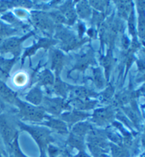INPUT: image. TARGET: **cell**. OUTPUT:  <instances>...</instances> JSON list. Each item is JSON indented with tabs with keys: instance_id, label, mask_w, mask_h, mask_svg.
I'll return each mask as SVG.
<instances>
[{
	"instance_id": "35",
	"label": "cell",
	"mask_w": 145,
	"mask_h": 157,
	"mask_svg": "<svg viewBox=\"0 0 145 157\" xmlns=\"http://www.w3.org/2000/svg\"><path fill=\"white\" fill-rule=\"evenodd\" d=\"M113 94V90L111 86H110L109 88H108V89L104 91V93L103 94L102 99L104 101H109L112 97Z\"/></svg>"
},
{
	"instance_id": "36",
	"label": "cell",
	"mask_w": 145,
	"mask_h": 157,
	"mask_svg": "<svg viewBox=\"0 0 145 157\" xmlns=\"http://www.w3.org/2000/svg\"><path fill=\"white\" fill-rule=\"evenodd\" d=\"M84 26L82 24H80L79 25V38H82V36L84 33Z\"/></svg>"
},
{
	"instance_id": "39",
	"label": "cell",
	"mask_w": 145,
	"mask_h": 157,
	"mask_svg": "<svg viewBox=\"0 0 145 157\" xmlns=\"http://www.w3.org/2000/svg\"><path fill=\"white\" fill-rule=\"evenodd\" d=\"M98 157H109V156H108L107 155H105V154H101V155Z\"/></svg>"
},
{
	"instance_id": "12",
	"label": "cell",
	"mask_w": 145,
	"mask_h": 157,
	"mask_svg": "<svg viewBox=\"0 0 145 157\" xmlns=\"http://www.w3.org/2000/svg\"><path fill=\"white\" fill-rule=\"evenodd\" d=\"M68 92L70 93L72 98L82 100H89V98L98 96L93 91L84 86H71L70 85H68Z\"/></svg>"
},
{
	"instance_id": "34",
	"label": "cell",
	"mask_w": 145,
	"mask_h": 157,
	"mask_svg": "<svg viewBox=\"0 0 145 157\" xmlns=\"http://www.w3.org/2000/svg\"><path fill=\"white\" fill-rule=\"evenodd\" d=\"M113 154L115 157H123L126 155V151L123 148L115 147L112 149Z\"/></svg>"
},
{
	"instance_id": "18",
	"label": "cell",
	"mask_w": 145,
	"mask_h": 157,
	"mask_svg": "<svg viewBox=\"0 0 145 157\" xmlns=\"http://www.w3.org/2000/svg\"><path fill=\"white\" fill-rule=\"evenodd\" d=\"M69 103H71L74 108L75 110H91L93 108L97 105V101H91V100H82V99L78 98H72L70 101H69Z\"/></svg>"
},
{
	"instance_id": "24",
	"label": "cell",
	"mask_w": 145,
	"mask_h": 157,
	"mask_svg": "<svg viewBox=\"0 0 145 157\" xmlns=\"http://www.w3.org/2000/svg\"><path fill=\"white\" fill-rule=\"evenodd\" d=\"M67 144L72 148L78 149L79 151H84V138L77 137L70 134Z\"/></svg>"
},
{
	"instance_id": "16",
	"label": "cell",
	"mask_w": 145,
	"mask_h": 157,
	"mask_svg": "<svg viewBox=\"0 0 145 157\" xmlns=\"http://www.w3.org/2000/svg\"><path fill=\"white\" fill-rule=\"evenodd\" d=\"M43 97L44 96H43L42 90L40 89V86L38 84L28 92L26 96H25V99L30 104L40 106L42 103Z\"/></svg>"
},
{
	"instance_id": "5",
	"label": "cell",
	"mask_w": 145,
	"mask_h": 157,
	"mask_svg": "<svg viewBox=\"0 0 145 157\" xmlns=\"http://www.w3.org/2000/svg\"><path fill=\"white\" fill-rule=\"evenodd\" d=\"M40 106L44 109L46 113H48L55 116H59L63 111H69L72 109L69 101L59 97L57 98L43 97Z\"/></svg>"
},
{
	"instance_id": "17",
	"label": "cell",
	"mask_w": 145,
	"mask_h": 157,
	"mask_svg": "<svg viewBox=\"0 0 145 157\" xmlns=\"http://www.w3.org/2000/svg\"><path fill=\"white\" fill-rule=\"evenodd\" d=\"M0 97L5 102L10 104H15L17 99V94L11 90L1 78H0Z\"/></svg>"
},
{
	"instance_id": "14",
	"label": "cell",
	"mask_w": 145,
	"mask_h": 157,
	"mask_svg": "<svg viewBox=\"0 0 145 157\" xmlns=\"http://www.w3.org/2000/svg\"><path fill=\"white\" fill-rule=\"evenodd\" d=\"M59 11L63 13L64 17L65 18L67 24L73 25L77 21V15L76 13V10L74 7L73 2L68 1L63 4L59 8Z\"/></svg>"
},
{
	"instance_id": "7",
	"label": "cell",
	"mask_w": 145,
	"mask_h": 157,
	"mask_svg": "<svg viewBox=\"0 0 145 157\" xmlns=\"http://www.w3.org/2000/svg\"><path fill=\"white\" fill-rule=\"evenodd\" d=\"M33 35H34V31H31L21 38L12 37V38H6L0 44V53L1 54L11 53L13 55V57L17 58L21 51L22 43Z\"/></svg>"
},
{
	"instance_id": "9",
	"label": "cell",
	"mask_w": 145,
	"mask_h": 157,
	"mask_svg": "<svg viewBox=\"0 0 145 157\" xmlns=\"http://www.w3.org/2000/svg\"><path fill=\"white\" fill-rule=\"evenodd\" d=\"M89 116H91V115L89 113L74 109V110H69L63 113L59 117L67 124L68 128H71L74 124L83 121Z\"/></svg>"
},
{
	"instance_id": "22",
	"label": "cell",
	"mask_w": 145,
	"mask_h": 157,
	"mask_svg": "<svg viewBox=\"0 0 145 157\" xmlns=\"http://www.w3.org/2000/svg\"><path fill=\"white\" fill-rule=\"evenodd\" d=\"M75 10L77 15L79 16V17L82 18V19L89 18L91 17L92 12L89 2L86 1H81L78 2Z\"/></svg>"
},
{
	"instance_id": "2",
	"label": "cell",
	"mask_w": 145,
	"mask_h": 157,
	"mask_svg": "<svg viewBox=\"0 0 145 157\" xmlns=\"http://www.w3.org/2000/svg\"><path fill=\"white\" fill-rule=\"evenodd\" d=\"M18 108L17 116L20 121L40 124L48 115L41 106H36L17 98L15 104Z\"/></svg>"
},
{
	"instance_id": "30",
	"label": "cell",
	"mask_w": 145,
	"mask_h": 157,
	"mask_svg": "<svg viewBox=\"0 0 145 157\" xmlns=\"http://www.w3.org/2000/svg\"><path fill=\"white\" fill-rule=\"evenodd\" d=\"M113 59L112 54L110 52V51L108 52L106 56L103 57L102 59V64L105 67V75H106L107 79H109V73L110 68H111V66L113 64Z\"/></svg>"
},
{
	"instance_id": "4",
	"label": "cell",
	"mask_w": 145,
	"mask_h": 157,
	"mask_svg": "<svg viewBox=\"0 0 145 157\" xmlns=\"http://www.w3.org/2000/svg\"><path fill=\"white\" fill-rule=\"evenodd\" d=\"M57 27H55V37L57 40L61 41V48L64 51H70V50H74L77 48H79L82 44L86 43V39L84 40H79L77 36L70 31L69 29L58 25Z\"/></svg>"
},
{
	"instance_id": "23",
	"label": "cell",
	"mask_w": 145,
	"mask_h": 157,
	"mask_svg": "<svg viewBox=\"0 0 145 157\" xmlns=\"http://www.w3.org/2000/svg\"><path fill=\"white\" fill-rule=\"evenodd\" d=\"M17 58L13 57L11 59H5L0 57V73L5 78H7L9 74L17 62Z\"/></svg>"
},
{
	"instance_id": "37",
	"label": "cell",
	"mask_w": 145,
	"mask_h": 157,
	"mask_svg": "<svg viewBox=\"0 0 145 157\" xmlns=\"http://www.w3.org/2000/svg\"><path fill=\"white\" fill-rule=\"evenodd\" d=\"M75 157H90V156L87 155L84 151H79V153Z\"/></svg>"
},
{
	"instance_id": "11",
	"label": "cell",
	"mask_w": 145,
	"mask_h": 157,
	"mask_svg": "<svg viewBox=\"0 0 145 157\" xmlns=\"http://www.w3.org/2000/svg\"><path fill=\"white\" fill-rule=\"evenodd\" d=\"M51 69L55 71V77H59L62 70L66 64V56L58 49H53L50 52Z\"/></svg>"
},
{
	"instance_id": "31",
	"label": "cell",
	"mask_w": 145,
	"mask_h": 157,
	"mask_svg": "<svg viewBox=\"0 0 145 157\" xmlns=\"http://www.w3.org/2000/svg\"><path fill=\"white\" fill-rule=\"evenodd\" d=\"M13 83L17 86H23L27 83L28 76L24 72H18L13 77Z\"/></svg>"
},
{
	"instance_id": "29",
	"label": "cell",
	"mask_w": 145,
	"mask_h": 157,
	"mask_svg": "<svg viewBox=\"0 0 145 157\" xmlns=\"http://www.w3.org/2000/svg\"><path fill=\"white\" fill-rule=\"evenodd\" d=\"M48 15L51 18L54 24H57L58 25L60 24H67V21L65 18L64 17L63 13L59 11H52L51 12L48 13Z\"/></svg>"
},
{
	"instance_id": "38",
	"label": "cell",
	"mask_w": 145,
	"mask_h": 157,
	"mask_svg": "<svg viewBox=\"0 0 145 157\" xmlns=\"http://www.w3.org/2000/svg\"><path fill=\"white\" fill-rule=\"evenodd\" d=\"M0 157H3V150H2V145L1 141H0Z\"/></svg>"
},
{
	"instance_id": "32",
	"label": "cell",
	"mask_w": 145,
	"mask_h": 157,
	"mask_svg": "<svg viewBox=\"0 0 145 157\" xmlns=\"http://www.w3.org/2000/svg\"><path fill=\"white\" fill-rule=\"evenodd\" d=\"M144 13H139V22H138V32L139 36L142 40L144 38L145 33V23H144Z\"/></svg>"
},
{
	"instance_id": "25",
	"label": "cell",
	"mask_w": 145,
	"mask_h": 157,
	"mask_svg": "<svg viewBox=\"0 0 145 157\" xmlns=\"http://www.w3.org/2000/svg\"><path fill=\"white\" fill-rule=\"evenodd\" d=\"M118 8L120 14L124 18H128L132 11V4L130 1H118Z\"/></svg>"
},
{
	"instance_id": "27",
	"label": "cell",
	"mask_w": 145,
	"mask_h": 157,
	"mask_svg": "<svg viewBox=\"0 0 145 157\" xmlns=\"http://www.w3.org/2000/svg\"><path fill=\"white\" fill-rule=\"evenodd\" d=\"M17 30L14 28L4 24L0 21V40L17 33Z\"/></svg>"
},
{
	"instance_id": "13",
	"label": "cell",
	"mask_w": 145,
	"mask_h": 157,
	"mask_svg": "<svg viewBox=\"0 0 145 157\" xmlns=\"http://www.w3.org/2000/svg\"><path fill=\"white\" fill-rule=\"evenodd\" d=\"M58 43V40H55V39H52L50 38H40L38 43L34 44L33 46H31V48H29L26 50L24 55L22 57V64L24 62V59L28 56H31V55H33L34 53L36 52L37 50H38L39 48H43L45 50H47L48 48H50L52 47V45H55V44Z\"/></svg>"
},
{
	"instance_id": "6",
	"label": "cell",
	"mask_w": 145,
	"mask_h": 157,
	"mask_svg": "<svg viewBox=\"0 0 145 157\" xmlns=\"http://www.w3.org/2000/svg\"><path fill=\"white\" fill-rule=\"evenodd\" d=\"M31 18L35 27L45 35L49 37L54 33L55 25L48 13L43 11H33L31 12Z\"/></svg>"
},
{
	"instance_id": "19",
	"label": "cell",
	"mask_w": 145,
	"mask_h": 157,
	"mask_svg": "<svg viewBox=\"0 0 145 157\" xmlns=\"http://www.w3.org/2000/svg\"><path fill=\"white\" fill-rule=\"evenodd\" d=\"M91 130V124L87 122H80L72 127L70 134L77 137L84 138L89 132Z\"/></svg>"
},
{
	"instance_id": "33",
	"label": "cell",
	"mask_w": 145,
	"mask_h": 157,
	"mask_svg": "<svg viewBox=\"0 0 145 157\" xmlns=\"http://www.w3.org/2000/svg\"><path fill=\"white\" fill-rule=\"evenodd\" d=\"M89 5L93 6V8H95L96 10L102 11L106 8V6L108 5L107 2L105 1H90L89 2Z\"/></svg>"
},
{
	"instance_id": "3",
	"label": "cell",
	"mask_w": 145,
	"mask_h": 157,
	"mask_svg": "<svg viewBox=\"0 0 145 157\" xmlns=\"http://www.w3.org/2000/svg\"><path fill=\"white\" fill-rule=\"evenodd\" d=\"M17 120L7 113L0 114V135L6 148H11L15 140L18 137Z\"/></svg>"
},
{
	"instance_id": "1",
	"label": "cell",
	"mask_w": 145,
	"mask_h": 157,
	"mask_svg": "<svg viewBox=\"0 0 145 157\" xmlns=\"http://www.w3.org/2000/svg\"><path fill=\"white\" fill-rule=\"evenodd\" d=\"M17 124L21 130L29 132L35 140L40 149V157H47L46 150L48 149V147L55 142L50 129L45 126L26 124L24 122L20 121L19 120H17Z\"/></svg>"
},
{
	"instance_id": "15",
	"label": "cell",
	"mask_w": 145,
	"mask_h": 157,
	"mask_svg": "<svg viewBox=\"0 0 145 157\" xmlns=\"http://www.w3.org/2000/svg\"><path fill=\"white\" fill-rule=\"evenodd\" d=\"M95 63V58H94L93 53L91 50H89L88 52L82 54L79 56V59H77L74 70H78L80 71H84L88 67V66Z\"/></svg>"
},
{
	"instance_id": "40",
	"label": "cell",
	"mask_w": 145,
	"mask_h": 157,
	"mask_svg": "<svg viewBox=\"0 0 145 157\" xmlns=\"http://www.w3.org/2000/svg\"><path fill=\"white\" fill-rule=\"evenodd\" d=\"M0 141H1V140H0Z\"/></svg>"
},
{
	"instance_id": "26",
	"label": "cell",
	"mask_w": 145,
	"mask_h": 157,
	"mask_svg": "<svg viewBox=\"0 0 145 157\" xmlns=\"http://www.w3.org/2000/svg\"><path fill=\"white\" fill-rule=\"evenodd\" d=\"M93 81L98 89H103L104 87L105 79L100 67H96L93 70Z\"/></svg>"
},
{
	"instance_id": "10",
	"label": "cell",
	"mask_w": 145,
	"mask_h": 157,
	"mask_svg": "<svg viewBox=\"0 0 145 157\" xmlns=\"http://www.w3.org/2000/svg\"><path fill=\"white\" fill-rule=\"evenodd\" d=\"M40 124L50 128L52 131L62 135H66L69 133L68 126L65 122L60 119L54 118L52 116H48L46 119Z\"/></svg>"
},
{
	"instance_id": "28",
	"label": "cell",
	"mask_w": 145,
	"mask_h": 157,
	"mask_svg": "<svg viewBox=\"0 0 145 157\" xmlns=\"http://www.w3.org/2000/svg\"><path fill=\"white\" fill-rule=\"evenodd\" d=\"M18 137L15 140L13 144L11 145V148L9 149V152L10 154V157H28L23 153L21 150L19 145H18Z\"/></svg>"
},
{
	"instance_id": "20",
	"label": "cell",
	"mask_w": 145,
	"mask_h": 157,
	"mask_svg": "<svg viewBox=\"0 0 145 157\" xmlns=\"http://www.w3.org/2000/svg\"><path fill=\"white\" fill-rule=\"evenodd\" d=\"M38 82L39 86L45 87L52 86L55 82L54 75L50 70L45 69L39 74L38 76Z\"/></svg>"
},
{
	"instance_id": "8",
	"label": "cell",
	"mask_w": 145,
	"mask_h": 157,
	"mask_svg": "<svg viewBox=\"0 0 145 157\" xmlns=\"http://www.w3.org/2000/svg\"><path fill=\"white\" fill-rule=\"evenodd\" d=\"M115 113L111 107L101 108L93 112L91 121L99 126L105 125L113 121Z\"/></svg>"
},
{
	"instance_id": "21",
	"label": "cell",
	"mask_w": 145,
	"mask_h": 157,
	"mask_svg": "<svg viewBox=\"0 0 145 157\" xmlns=\"http://www.w3.org/2000/svg\"><path fill=\"white\" fill-rule=\"evenodd\" d=\"M53 91L59 98L65 99L68 94V85L63 82L59 77H55L53 84Z\"/></svg>"
}]
</instances>
